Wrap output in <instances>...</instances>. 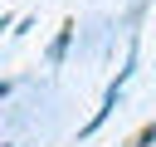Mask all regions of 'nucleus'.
<instances>
[{
	"label": "nucleus",
	"mask_w": 156,
	"mask_h": 147,
	"mask_svg": "<svg viewBox=\"0 0 156 147\" xmlns=\"http://www.w3.org/2000/svg\"><path fill=\"white\" fill-rule=\"evenodd\" d=\"M68 39H73V24H63V29H58V39L49 44V64H63V54H68Z\"/></svg>",
	"instance_id": "1"
},
{
	"label": "nucleus",
	"mask_w": 156,
	"mask_h": 147,
	"mask_svg": "<svg viewBox=\"0 0 156 147\" xmlns=\"http://www.w3.org/2000/svg\"><path fill=\"white\" fill-rule=\"evenodd\" d=\"M151 142H156V127H146V132H141V147H151Z\"/></svg>",
	"instance_id": "2"
},
{
	"label": "nucleus",
	"mask_w": 156,
	"mask_h": 147,
	"mask_svg": "<svg viewBox=\"0 0 156 147\" xmlns=\"http://www.w3.org/2000/svg\"><path fill=\"white\" fill-rule=\"evenodd\" d=\"M0 29H10V20H5V15H0Z\"/></svg>",
	"instance_id": "3"
},
{
	"label": "nucleus",
	"mask_w": 156,
	"mask_h": 147,
	"mask_svg": "<svg viewBox=\"0 0 156 147\" xmlns=\"http://www.w3.org/2000/svg\"><path fill=\"white\" fill-rule=\"evenodd\" d=\"M0 147H5V142H0Z\"/></svg>",
	"instance_id": "4"
}]
</instances>
